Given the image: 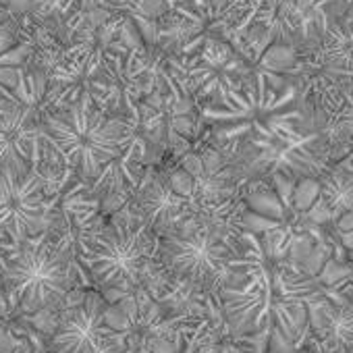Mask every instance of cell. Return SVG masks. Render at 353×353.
I'll return each instance as SVG.
<instances>
[{
  "mask_svg": "<svg viewBox=\"0 0 353 353\" xmlns=\"http://www.w3.org/2000/svg\"><path fill=\"white\" fill-rule=\"evenodd\" d=\"M92 276L110 289L148 293L154 301L170 283L160 262V237L133 210L102 227L81 254Z\"/></svg>",
  "mask_w": 353,
  "mask_h": 353,
  "instance_id": "5b68a950",
  "label": "cell"
},
{
  "mask_svg": "<svg viewBox=\"0 0 353 353\" xmlns=\"http://www.w3.org/2000/svg\"><path fill=\"white\" fill-rule=\"evenodd\" d=\"M301 61L330 71L332 75L353 81V13L345 9L318 42L303 54Z\"/></svg>",
  "mask_w": 353,
  "mask_h": 353,
  "instance_id": "8fae6325",
  "label": "cell"
},
{
  "mask_svg": "<svg viewBox=\"0 0 353 353\" xmlns=\"http://www.w3.org/2000/svg\"><path fill=\"white\" fill-rule=\"evenodd\" d=\"M52 345L59 353H125V336L110 326L108 307L98 295H88L63 316Z\"/></svg>",
  "mask_w": 353,
  "mask_h": 353,
  "instance_id": "52a82bcc",
  "label": "cell"
},
{
  "mask_svg": "<svg viewBox=\"0 0 353 353\" xmlns=\"http://www.w3.org/2000/svg\"><path fill=\"white\" fill-rule=\"evenodd\" d=\"M42 135L71 168L94 181L127 152L137 137V125L127 117L102 110L83 90L75 102L44 112Z\"/></svg>",
  "mask_w": 353,
  "mask_h": 353,
  "instance_id": "7a4b0ae2",
  "label": "cell"
},
{
  "mask_svg": "<svg viewBox=\"0 0 353 353\" xmlns=\"http://www.w3.org/2000/svg\"><path fill=\"white\" fill-rule=\"evenodd\" d=\"M183 339L185 353H264V332H243L235 328L219 307L210 316H170Z\"/></svg>",
  "mask_w": 353,
  "mask_h": 353,
  "instance_id": "9c48e42d",
  "label": "cell"
},
{
  "mask_svg": "<svg viewBox=\"0 0 353 353\" xmlns=\"http://www.w3.org/2000/svg\"><path fill=\"white\" fill-rule=\"evenodd\" d=\"M295 353H322L316 345H307V347H299Z\"/></svg>",
  "mask_w": 353,
  "mask_h": 353,
  "instance_id": "7402d4cb",
  "label": "cell"
},
{
  "mask_svg": "<svg viewBox=\"0 0 353 353\" xmlns=\"http://www.w3.org/2000/svg\"><path fill=\"white\" fill-rule=\"evenodd\" d=\"M345 5H347V9L353 13V0H345Z\"/></svg>",
  "mask_w": 353,
  "mask_h": 353,
  "instance_id": "603a6c76",
  "label": "cell"
},
{
  "mask_svg": "<svg viewBox=\"0 0 353 353\" xmlns=\"http://www.w3.org/2000/svg\"><path fill=\"white\" fill-rule=\"evenodd\" d=\"M299 63V52L297 48L293 46H287V44H272L264 54L262 59L258 61V69L262 71H268V73H274V75H291L293 69L297 67Z\"/></svg>",
  "mask_w": 353,
  "mask_h": 353,
  "instance_id": "9a60e30c",
  "label": "cell"
},
{
  "mask_svg": "<svg viewBox=\"0 0 353 353\" xmlns=\"http://www.w3.org/2000/svg\"><path fill=\"white\" fill-rule=\"evenodd\" d=\"M137 216L158 235L172 231L194 208L196 198H183L170 183V172H148L131 202Z\"/></svg>",
  "mask_w": 353,
  "mask_h": 353,
  "instance_id": "30bf717a",
  "label": "cell"
},
{
  "mask_svg": "<svg viewBox=\"0 0 353 353\" xmlns=\"http://www.w3.org/2000/svg\"><path fill=\"white\" fill-rule=\"evenodd\" d=\"M44 183L34 172L0 168V233L23 241L44 225Z\"/></svg>",
  "mask_w": 353,
  "mask_h": 353,
  "instance_id": "ba28073f",
  "label": "cell"
},
{
  "mask_svg": "<svg viewBox=\"0 0 353 353\" xmlns=\"http://www.w3.org/2000/svg\"><path fill=\"white\" fill-rule=\"evenodd\" d=\"M7 289L26 312L59 303L71 287L69 256L61 245L26 248L7 268Z\"/></svg>",
  "mask_w": 353,
  "mask_h": 353,
  "instance_id": "8992f818",
  "label": "cell"
},
{
  "mask_svg": "<svg viewBox=\"0 0 353 353\" xmlns=\"http://www.w3.org/2000/svg\"><path fill=\"white\" fill-rule=\"evenodd\" d=\"M200 119L210 125L216 145H225L270 137L279 129L303 121L305 110L287 77L256 67L241 90L231 92L223 102L202 104Z\"/></svg>",
  "mask_w": 353,
  "mask_h": 353,
  "instance_id": "277c9868",
  "label": "cell"
},
{
  "mask_svg": "<svg viewBox=\"0 0 353 353\" xmlns=\"http://www.w3.org/2000/svg\"><path fill=\"white\" fill-rule=\"evenodd\" d=\"M121 0H57L54 5V19L69 17L73 13L92 15L96 11H110Z\"/></svg>",
  "mask_w": 353,
  "mask_h": 353,
  "instance_id": "2e32d148",
  "label": "cell"
},
{
  "mask_svg": "<svg viewBox=\"0 0 353 353\" xmlns=\"http://www.w3.org/2000/svg\"><path fill=\"white\" fill-rule=\"evenodd\" d=\"M241 198L196 200L192 212L160 237V262L172 281H181L210 297L241 285L262 248L248 227Z\"/></svg>",
  "mask_w": 353,
  "mask_h": 353,
  "instance_id": "6da1fadb",
  "label": "cell"
},
{
  "mask_svg": "<svg viewBox=\"0 0 353 353\" xmlns=\"http://www.w3.org/2000/svg\"><path fill=\"white\" fill-rule=\"evenodd\" d=\"M336 227H339L341 233H353V210L347 212V214H343V216L336 221Z\"/></svg>",
  "mask_w": 353,
  "mask_h": 353,
  "instance_id": "44dd1931",
  "label": "cell"
},
{
  "mask_svg": "<svg viewBox=\"0 0 353 353\" xmlns=\"http://www.w3.org/2000/svg\"><path fill=\"white\" fill-rule=\"evenodd\" d=\"M166 3V7H168V11H174L179 5H185V3H190L196 11H200L202 15H206V17H210V21H212V15H210V0H164Z\"/></svg>",
  "mask_w": 353,
  "mask_h": 353,
  "instance_id": "ac0fdd59",
  "label": "cell"
},
{
  "mask_svg": "<svg viewBox=\"0 0 353 353\" xmlns=\"http://www.w3.org/2000/svg\"><path fill=\"white\" fill-rule=\"evenodd\" d=\"M248 210H252L256 216L268 221L272 219L274 223H281L285 221V206H283V200L272 192V190H266V188H250V194L243 198Z\"/></svg>",
  "mask_w": 353,
  "mask_h": 353,
  "instance_id": "5bb4252c",
  "label": "cell"
},
{
  "mask_svg": "<svg viewBox=\"0 0 353 353\" xmlns=\"http://www.w3.org/2000/svg\"><path fill=\"white\" fill-rule=\"evenodd\" d=\"M316 202H320V181L314 176H305L293 185L291 204L297 212H310Z\"/></svg>",
  "mask_w": 353,
  "mask_h": 353,
  "instance_id": "e0dca14e",
  "label": "cell"
},
{
  "mask_svg": "<svg viewBox=\"0 0 353 353\" xmlns=\"http://www.w3.org/2000/svg\"><path fill=\"white\" fill-rule=\"evenodd\" d=\"M324 135L330 143L334 162L353 156V83L345 92L343 106L332 117H328Z\"/></svg>",
  "mask_w": 353,
  "mask_h": 353,
  "instance_id": "4fadbf2b",
  "label": "cell"
},
{
  "mask_svg": "<svg viewBox=\"0 0 353 353\" xmlns=\"http://www.w3.org/2000/svg\"><path fill=\"white\" fill-rule=\"evenodd\" d=\"M17 345V339L7 330L5 324H0V353H15Z\"/></svg>",
  "mask_w": 353,
  "mask_h": 353,
  "instance_id": "d6986e66",
  "label": "cell"
},
{
  "mask_svg": "<svg viewBox=\"0 0 353 353\" xmlns=\"http://www.w3.org/2000/svg\"><path fill=\"white\" fill-rule=\"evenodd\" d=\"M334 293H336L339 297H343V299H347V301L353 303V270H351V276H349V279H345L343 283H339V285L334 287Z\"/></svg>",
  "mask_w": 353,
  "mask_h": 353,
  "instance_id": "ffe728a7",
  "label": "cell"
},
{
  "mask_svg": "<svg viewBox=\"0 0 353 353\" xmlns=\"http://www.w3.org/2000/svg\"><path fill=\"white\" fill-rule=\"evenodd\" d=\"M320 204L332 219L353 210V156L334 162L320 176Z\"/></svg>",
  "mask_w": 353,
  "mask_h": 353,
  "instance_id": "7c38bea8",
  "label": "cell"
},
{
  "mask_svg": "<svg viewBox=\"0 0 353 353\" xmlns=\"http://www.w3.org/2000/svg\"><path fill=\"white\" fill-rule=\"evenodd\" d=\"M305 110V108H303ZM237 181H272L276 176L299 181L320 176L334 164L330 143L307 112L303 121L291 123L264 139H248L216 145Z\"/></svg>",
  "mask_w": 353,
  "mask_h": 353,
  "instance_id": "3957f363",
  "label": "cell"
}]
</instances>
